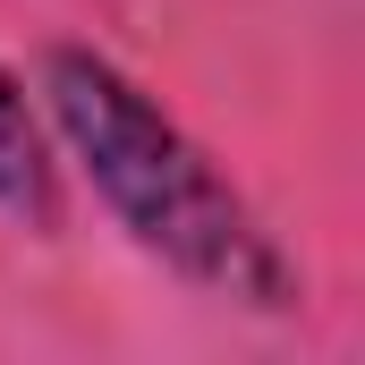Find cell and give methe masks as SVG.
<instances>
[{
	"mask_svg": "<svg viewBox=\"0 0 365 365\" xmlns=\"http://www.w3.org/2000/svg\"><path fill=\"white\" fill-rule=\"evenodd\" d=\"M43 102H51V128L68 136V153L86 162L93 195L119 212V230L145 255H162L179 280L212 289V297L289 306V264L255 230L247 195L204 162V145L128 68L60 43L43 60Z\"/></svg>",
	"mask_w": 365,
	"mask_h": 365,
	"instance_id": "6da1fadb",
	"label": "cell"
},
{
	"mask_svg": "<svg viewBox=\"0 0 365 365\" xmlns=\"http://www.w3.org/2000/svg\"><path fill=\"white\" fill-rule=\"evenodd\" d=\"M0 212L17 230H60V170H51L43 119L26 110L9 68H0Z\"/></svg>",
	"mask_w": 365,
	"mask_h": 365,
	"instance_id": "7a4b0ae2",
	"label": "cell"
}]
</instances>
